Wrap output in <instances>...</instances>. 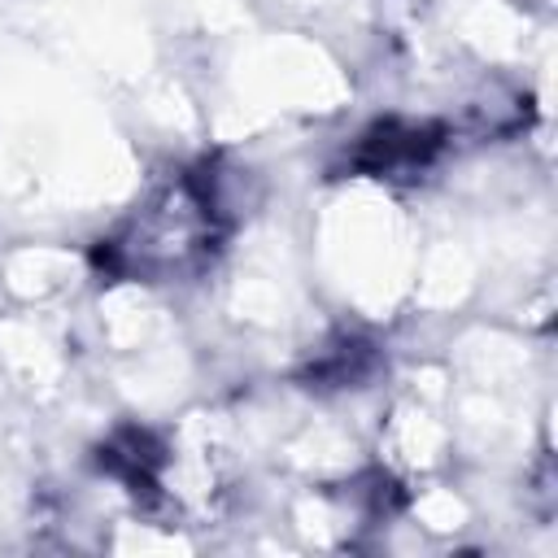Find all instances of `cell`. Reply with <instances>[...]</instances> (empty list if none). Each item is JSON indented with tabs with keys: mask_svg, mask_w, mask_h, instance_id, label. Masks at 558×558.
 <instances>
[{
	"mask_svg": "<svg viewBox=\"0 0 558 558\" xmlns=\"http://www.w3.org/2000/svg\"><path fill=\"white\" fill-rule=\"evenodd\" d=\"M440 148V131L436 126H401V122H379L371 135H362L353 166L384 174V170H405V166H423L432 153Z\"/></svg>",
	"mask_w": 558,
	"mask_h": 558,
	"instance_id": "cell-1",
	"label": "cell"
},
{
	"mask_svg": "<svg viewBox=\"0 0 558 558\" xmlns=\"http://www.w3.org/2000/svg\"><path fill=\"white\" fill-rule=\"evenodd\" d=\"M100 462H105L113 475H122L135 493H140V488H157V480H153L157 449H153V440H148L144 432H122L113 445H105Z\"/></svg>",
	"mask_w": 558,
	"mask_h": 558,
	"instance_id": "cell-2",
	"label": "cell"
}]
</instances>
